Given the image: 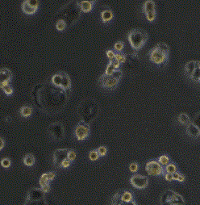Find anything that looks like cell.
I'll use <instances>...</instances> for the list:
<instances>
[{"label": "cell", "mask_w": 200, "mask_h": 205, "mask_svg": "<svg viewBox=\"0 0 200 205\" xmlns=\"http://www.w3.org/2000/svg\"><path fill=\"white\" fill-rule=\"evenodd\" d=\"M116 70V68L113 65H111V63H108V65L107 66L106 70H105V74H108V75H111V74H112L114 73L115 70Z\"/></svg>", "instance_id": "cell-37"}, {"label": "cell", "mask_w": 200, "mask_h": 205, "mask_svg": "<svg viewBox=\"0 0 200 205\" xmlns=\"http://www.w3.org/2000/svg\"><path fill=\"white\" fill-rule=\"evenodd\" d=\"M149 59L151 60L152 62H154L157 65H161V64L164 63L167 61L168 57L167 55H165L164 53L159 50L157 48L154 47L149 51Z\"/></svg>", "instance_id": "cell-12"}, {"label": "cell", "mask_w": 200, "mask_h": 205, "mask_svg": "<svg viewBox=\"0 0 200 205\" xmlns=\"http://www.w3.org/2000/svg\"><path fill=\"white\" fill-rule=\"evenodd\" d=\"M56 28L59 31H63L64 29L67 28V24H65V21L63 20H57L56 21Z\"/></svg>", "instance_id": "cell-31"}, {"label": "cell", "mask_w": 200, "mask_h": 205, "mask_svg": "<svg viewBox=\"0 0 200 205\" xmlns=\"http://www.w3.org/2000/svg\"><path fill=\"white\" fill-rule=\"evenodd\" d=\"M82 11L79 1L70 0L57 10L55 15V19L57 21H65L68 27L78 20L82 14Z\"/></svg>", "instance_id": "cell-2"}, {"label": "cell", "mask_w": 200, "mask_h": 205, "mask_svg": "<svg viewBox=\"0 0 200 205\" xmlns=\"http://www.w3.org/2000/svg\"><path fill=\"white\" fill-rule=\"evenodd\" d=\"M41 188L43 189V191H45V193L49 192V191H50V186H49V183H48V184L44 185V186H42V187H41Z\"/></svg>", "instance_id": "cell-49"}, {"label": "cell", "mask_w": 200, "mask_h": 205, "mask_svg": "<svg viewBox=\"0 0 200 205\" xmlns=\"http://www.w3.org/2000/svg\"><path fill=\"white\" fill-rule=\"evenodd\" d=\"M69 149H57L54 151L53 155V164L57 167H61V163L64 160L68 158Z\"/></svg>", "instance_id": "cell-14"}, {"label": "cell", "mask_w": 200, "mask_h": 205, "mask_svg": "<svg viewBox=\"0 0 200 205\" xmlns=\"http://www.w3.org/2000/svg\"><path fill=\"white\" fill-rule=\"evenodd\" d=\"M4 145H5V142H4V140H3V138H0V150H2L3 149V147H4Z\"/></svg>", "instance_id": "cell-51"}, {"label": "cell", "mask_w": 200, "mask_h": 205, "mask_svg": "<svg viewBox=\"0 0 200 205\" xmlns=\"http://www.w3.org/2000/svg\"><path fill=\"white\" fill-rule=\"evenodd\" d=\"M98 154H99L100 156H105L107 154V149L106 146H100V147L98 148Z\"/></svg>", "instance_id": "cell-43"}, {"label": "cell", "mask_w": 200, "mask_h": 205, "mask_svg": "<svg viewBox=\"0 0 200 205\" xmlns=\"http://www.w3.org/2000/svg\"><path fill=\"white\" fill-rule=\"evenodd\" d=\"M122 200L124 203H129L132 200H133V195L132 192L128 191H124L122 196Z\"/></svg>", "instance_id": "cell-29"}, {"label": "cell", "mask_w": 200, "mask_h": 205, "mask_svg": "<svg viewBox=\"0 0 200 205\" xmlns=\"http://www.w3.org/2000/svg\"><path fill=\"white\" fill-rule=\"evenodd\" d=\"M185 179H186V177H185V175L184 174H179V176H178V180L179 181V182H184L185 181Z\"/></svg>", "instance_id": "cell-50"}, {"label": "cell", "mask_w": 200, "mask_h": 205, "mask_svg": "<svg viewBox=\"0 0 200 205\" xmlns=\"http://www.w3.org/2000/svg\"><path fill=\"white\" fill-rule=\"evenodd\" d=\"M52 82L54 83L55 85L61 86V74L60 72L57 73V74H53V77H52Z\"/></svg>", "instance_id": "cell-30"}, {"label": "cell", "mask_w": 200, "mask_h": 205, "mask_svg": "<svg viewBox=\"0 0 200 205\" xmlns=\"http://www.w3.org/2000/svg\"><path fill=\"white\" fill-rule=\"evenodd\" d=\"M149 35L145 30L140 28L132 29L128 33V39L133 49L139 50L147 42Z\"/></svg>", "instance_id": "cell-4"}, {"label": "cell", "mask_w": 200, "mask_h": 205, "mask_svg": "<svg viewBox=\"0 0 200 205\" xmlns=\"http://www.w3.org/2000/svg\"><path fill=\"white\" fill-rule=\"evenodd\" d=\"M21 7H22L23 11L26 13V14H34L37 10V7H35L33 5H31L28 0L23 1Z\"/></svg>", "instance_id": "cell-19"}, {"label": "cell", "mask_w": 200, "mask_h": 205, "mask_svg": "<svg viewBox=\"0 0 200 205\" xmlns=\"http://www.w3.org/2000/svg\"><path fill=\"white\" fill-rule=\"evenodd\" d=\"M124 45L122 41H117L114 45V49L115 50H116L117 52H121L123 50V49H124Z\"/></svg>", "instance_id": "cell-39"}, {"label": "cell", "mask_w": 200, "mask_h": 205, "mask_svg": "<svg viewBox=\"0 0 200 205\" xmlns=\"http://www.w3.org/2000/svg\"><path fill=\"white\" fill-rule=\"evenodd\" d=\"M48 130L50 135L55 140L60 141L64 137V134H65L64 127L62 124L60 122H54L51 124L48 128Z\"/></svg>", "instance_id": "cell-11"}, {"label": "cell", "mask_w": 200, "mask_h": 205, "mask_svg": "<svg viewBox=\"0 0 200 205\" xmlns=\"http://www.w3.org/2000/svg\"><path fill=\"white\" fill-rule=\"evenodd\" d=\"M113 11H111V9H110L109 7H107V8L103 9V10L101 11V18H102V22L107 23L110 21L111 20H112L113 18Z\"/></svg>", "instance_id": "cell-20"}, {"label": "cell", "mask_w": 200, "mask_h": 205, "mask_svg": "<svg viewBox=\"0 0 200 205\" xmlns=\"http://www.w3.org/2000/svg\"><path fill=\"white\" fill-rule=\"evenodd\" d=\"M158 162H159L162 166H166V165L169 164V162H170V158H168L166 155H161V156L158 158Z\"/></svg>", "instance_id": "cell-35"}, {"label": "cell", "mask_w": 200, "mask_h": 205, "mask_svg": "<svg viewBox=\"0 0 200 205\" xmlns=\"http://www.w3.org/2000/svg\"><path fill=\"white\" fill-rule=\"evenodd\" d=\"M128 204H134V205H135V204H137V202H135V201L132 200V201H131V202H130V203H128Z\"/></svg>", "instance_id": "cell-53"}, {"label": "cell", "mask_w": 200, "mask_h": 205, "mask_svg": "<svg viewBox=\"0 0 200 205\" xmlns=\"http://www.w3.org/2000/svg\"><path fill=\"white\" fill-rule=\"evenodd\" d=\"M24 163L28 166H32L35 163V157L33 156L32 154H26L23 159Z\"/></svg>", "instance_id": "cell-25"}, {"label": "cell", "mask_w": 200, "mask_h": 205, "mask_svg": "<svg viewBox=\"0 0 200 205\" xmlns=\"http://www.w3.org/2000/svg\"><path fill=\"white\" fill-rule=\"evenodd\" d=\"M160 203L164 205H182L185 203L183 197L172 190L164 191L160 198Z\"/></svg>", "instance_id": "cell-7"}, {"label": "cell", "mask_w": 200, "mask_h": 205, "mask_svg": "<svg viewBox=\"0 0 200 205\" xmlns=\"http://www.w3.org/2000/svg\"><path fill=\"white\" fill-rule=\"evenodd\" d=\"M139 168V166L137 164V162H132L130 165H129V170L132 171V172H137Z\"/></svg>", "instance_id": "cell-44"}, {"label": "cell", "mask_w": 200, "mask_h": 205, "mask_svg": "<svg viewBox=\"0 0 200 205\" xmlns=\"http://www.w3.org/2000/svg\"><path fill=\"white\" fill-rule=\"evenodd\" d=\"M123 75L122 70L116 69L115 70L114 73L111 75L106 74L104 73L103 74L100 76L99 79H98V82L102 87L105 88H114L118 85L119 81Z\"/></svg>", "instance_id": "cell-6"}, {"label": "cell", "mask_w": 200, "mask_h": 205, "mask_svg": "<svg viewBox=\"0 0 200 205\" xmlns=\"http://www.w3.org/2000/svg\"><path fill=\"white\" fill-rule=\"evenodd\" d=\"M1 165L3 167H5V168H7V167L11 166V160L8 158H2V161H1Z\"/></svg>", "instance_id": "cell-41"}, {"label": "cell", "mask_w": 200, "mask_h": 205, "mask_svg": "<svg viewBox=\"0 0 200 205\" xmlns=\"http://www.w3.org/2000/svg\"><path fill=\"white\" fill-rule=\"evenodd\" d=\"M109 63H111V65H113V66L116 68V69H118V68L120 67V62H119L118 60H117L115 58H113V59H111L110 62H109Z\"/></svg>", "instance_id": "cell-45"}, {"label": "cell", "mask_w": 200, "mask_h": 205, "mask_svg": "<svg viewBox=\"0 0 200 205\" xmlns=\"http://www.w3.org/2000/svg\"><path fill=\"white\" fill-rule=\"evenodd\" d=\"M90 130V129L89 124L83 120H81L78 122V124L76 126L74 133H75L76 137H77L78 141H82V140L86 139L89 136Z\"/></svg>", "instance_id": "cell-9"}, {"label": "cell", "mask_w": 200, "mask_h": 205, "mask_svg": "<svg viewBox=\"0 0 200 205\" xmlns=\"http://www.w3.org/2000/svg\"><path fill=\"white\" fill-rule=\"evenodd\" d=\"M115 58L120 62V63H124L126 61V54L121 52H118L117 54H115Z\"/></svg>", "instance_id": "cell-33"}, {"label": "cell", "mask_w": 200, "mask_h": 205, "mask_svg": "<svg viewBox=\"0 0 200 205\" xmlns=\"http://www.w3.org/2000/svg\"><path fill=\"white\" fill-rule=\"evenodd\" d=\"M186 75L194 81L200 83V61H190L185 65Z\"/></svg>", "instance_id": "cell-8"}, {"label": "cell", "mask_w": 200, "mask_h": 205, "mask_svg": "<svg viewBox=\"0 0 200 205\" xmlns=\"http://www.w3.org/2000/svg\"><path fill=\"white\" fill-rule=\"evenodd\" d=\"M165 179L169 182H171L172 180H174V178H173V174L171 173H167V174H165Z\"/></svg>", "instance_id": "cell-48"}, {"label": "cell", "mask_w": 200, "mask_h": 205, "mask_svg": "<svg viewBox=\"0 0 200 205\" xmlns=\"http://www.w3.org/2000/svg\"><path fill=\"white\" fill-rule=\"evenodd\" d=\"M94 2H95L94 0H82V1H79L80 7L82 8V11H85V12L91 10Z\"/></svg>", "instance_id": "cell-21"}, {"label": "cell", "mask_w": 200, "mask_h": 205, "mask_svg": "<svg viewBox=\"0 0 200 205\" xmlns=\"http://www.w3.org/2000/svg\"><path fill=\"white\" fill-rule=\"evenodd\" d=\"M178 120L179 121L180 124L185 125L189 124L191 122L189 116H188L187 114H186V113H181V114H179L178 116Z\"/></svg>", "instance_id": "cell-26"}, {"label": "cell", "mask_w": 200, "mask_h": 205, "mask_svg": "<svg viewBox=\"0 0 200 205\" xmlns=\"http://www.w3.org/2000/svg\"><path fill=\"white\" fill-rule=\"evenodd\" d=\"M32 94L38 108L48 114H54L61 111L66 104L69 97L65 89L52 82H45L36 85Z\"/></svg>", "instance_id": "cell-1"}, {"label": "cell", "mask_w": 200, "mask_h": 205, "mask_svg": "<svg viewBox=\"0 0 200 205\" xmlns=\"http://www.w3.org/2000/svg\"><path fill=\"white\" fill-rule=\"evenodd\" d=\"M106 54L107 56V58H108L110 60L115 58V54L112 50H107V51L106 52Z\"/></svg>", "instance_id": "cell-46"}, {"label": "cell", "mask_w": 200, "mask_h": 205, "mask_svg": "<svg viewBox=\"0 0 200 205\" xmlns=\"http://www.w3.org/2000/svg\"><path fill=\"white\" fill-rule=\"evenodd\" d=\"M99 105L92 98H86L80 102L77 108V112L81 120L86 123H90L98 116Z\"/></svg>", "instance_id": "cell-3"}, {"label": "cell", "mask_w": 200, "mask_h": 205, "mask_svg": "<svg viewBox=\"0 0 200 205\" xmlns=\"http://www.w3.org/2000/svg\"><path fill=\"white\" fill-rule=\"evenodd\" d=\"M145 15H146V18H147L148 20L150 21V22H152V21L154 20L156 18V15H157L156 11H149V12H146V13H145Z\"/></svg>", "instance_id": "cell-36"}, {"label": "cell", "mask_w": 200, "mask_h": 205, "mask_svg": "<svg viewBox=\"0 0 200 205\" xmlns=\"http://www.w3.org/2000/svg\"><path fill=\"white\" fill-rule=\"evenodd\" d=\"M192 123H194L196 126H198V129H200V111H198L194 117L193 121H191Z\"/></svg>", "instance_id": "cell-40"}, {"label": "cell", "mask_w": 200, "mask_h": 205, "mask_svg": "<svg viewBox=\"0 0 200 205\" xmlns=\"http://www.w3.org/2000/svg\"><path fill=\"white\" fill-rule=\"evenodd\" d=\"M25 205H45L47 204L45 200V192L43 189L33 187L30 189L27 195Z\"/></svg>", "instance_id": "cell-5"}, {"label": "cell", "mask_w": 200, "mask_h": 205, "mask_svg": "<svg viewBox=\"0 0 200 205\" xmlns=\"http://www.w3.org/2000/svg\"><path fill=\"white\" fill-rule=\"evenodd\" d=\"M156 48L161 50L162 53L165 54V55H167L169 57V54H170V47H169V45L167 44L163 43V42H160V43L157 44V45L155 46Z\"/></svg>", "instance_id": "cell-27"}, {"label": "cell", "mask_w": 200, "mask_h": 205, "mask_svg": "<svg viewBox=\"0 0 200 205\" xmlns=\"http://www.w3.org/2000/svg\"><path fill=\"white\" fill-rule=\"evenodd\" d=\"M70 161L69 160V159H65V160H64L63 162H62V163H61V167H64V168H67L68 166H70Z\"/></svg>", "instance_id": "cell-47"}, {"label": "cell", "mask_w": 200, "mask_h": 205, "mask_svg": "<svg viewBox=\"0 0 200 205\" xmlns=\"http://www.w3.org/2000/svg\"><path fill=\"white\" fill-rule=\"evenodd\" d=\"M130 183L137 189H145L149 184V178L141 174H133L130 178Z\"/></svg>", "instance_id": "cell-13"}, {"label": "cell", "mask_w": 200, "mask_h": 205, "mask_svg": "<svg viewBox=\"0 0 200 205\" xmlns=\"http://www.w3.org/2000/svg\"><path fill=\"white\" fill-rule=\"evenodd\" d=\"M145 170H146L148 174L149 175H152V176H158V175L163 174L164 172L162 165L159 162L155 160L149 161L146 163Z\"/></svg>", "instance_id": "cell-10"}, {"label": "cell", "mask_w": 200, "mask_h": 205, "mask_svg": "<svg viewBox=\"0 0 200 205\" xmlns=\"http://www.w3.org/2000/svg\"><path fill=\"white\" fill-rule=\"evenodd\" d=\"M0 77H1L0 85L9 84V82L12 78V73L7 68H2L0 71Z\"/></svg>", "instance_id": "cell-16"}, {"label": "cell", "mask_w": 200, "mask_h": 205, "mask_svg": "<svg viewBox=\"0 0 200 205\" xmlns=\"http://www.w3.org/2000/svg\"><path fill=\"white\" fill-rule=\"evenodd\" d=\"M1 88L2 89V90H3L7 94H11L13 93L12 87L9 84L1 85Z\"/></svg>", "instance_id": "cell-34"}, {"label": "cell", "mask_w": 200, "mask_h": 205, "mask_svg": "<svg viewBox=\"0 0 200 205\" xmlns=\"http://www.w3.org/2000/svg\"><path fill=\"white\" fill-rule=\"evenodd\" d=\"M33 107L30 106H23L20 108V114L24 117H28L32 115Z\"/></svg>", "instance_id": "cell-28"}, {"label": "cell", "mask_w": 200, "mask_h": 205, "mask_svg": "<svg viewBox=\"0 0 200 205\" xmlns=\"http://www.w3.org/2000/svg\"><path fill=\"white\" fill-rule=\"evenodd\" d=\"M55 175H56L55 172H48L43 174L41 176V178H40V180H39L40 185L42 187L44 185L48 184L50 181L53 180V178H54Z\"/></svg>", "instance_id": "cell-18"}, {"label": "cell", "mask_w": 200, "mask_h": 205, "mask_svg": "<svg viewBox=\"0 0 200 205\" xmlns=\"http://www.w3.org/2000/svg\"><path fill=\"white\" fill-rule=\"evenodd\" d=\"M144 12H149L156 11V4L153 0H146L143 4Z\"/></svg>", "instance_id": "cell-24"}, {"label": "cell", "mask_w": 200, "mask_h": 205, "mask_svg": "<svg viewBox=\"0 0 200 205\" xmlns=\"http://www.w3.org/2000/svg\"><path fill=\"white\" fill-rule=\"evenodd\" d=\"M76 158V152L74 150H70L68 153V159L70 162H73Z\"/></svg>", "instance_id": "cell-42"}, {"label": "cell", "mask_w": 200, "mask_h": 205, "mask_svg": "<svg viewBox=\"0 0 200 205\" xmlns=\"http://www.w3.org/2000/svg\"><path fill=\"white\" fill-rule=\"evenodd\" d=\"M99 154L97 150H93L91 151H90L89 153V158H90L91 161H96L99 158Z\"/></svg>", "instance_id": "cell-32"}, {"label": "cell", "mask_w": 200, "mask_h": 205, "mask_svg": "<svg viewBox=\"0 0 200 205\" xmlns=\"http://www.w3.org/2000/svg\"><path fill=\"white\" fill-rule=\"evenodd\" d=\"M165 170H166V172L167 173H171V174H173V173L177 171V167H176L175 165L171 163V164L166 165V166H165Z\"/></svg>", "instance_id": "cell-38"}, {"label": "cell", "mask_w": 200, "mask_h": 205, "mask_svg": "<svg viewBox=\"0 0 200 205\" xmlns=\"http://www.w3.org/2000/svg\"><path fill=\"white\" fill-rule=\"evenodd\" d=\"M60 73L61 74V86L63 89H65L66 90V92L68 93V94L70 95V91H71V81H70V77L65 72L61 71Z\"/></svg>", "instance_id": "cell-15"}, {"label": "cell", "mask_w": 200, "mask_h": 205, "mask_svg": "<svg viewBox=\"0 0 200 205\" xmlns=\"http://www.w3.org/2000/svg\"><path fill=\"white\" fill-rule=\"evenodd\" d=\"M139 62V58L136 54H126V61L124 63H127L129 66H135Z\"/></svg>", "instance_id": "cell-22"}, {"label": "cell", "mask_w": 200, "mask_h": 205, "mask_svg": "<svg viewBox=\"0 0 200 205\" xmlns=\"http://www.w3.org/2000/svg\"><path fill=\"white\" fill-rule=\"evenodd\" d=\"M186 133L193 138H198L200 137V129L198 126H196L194 123L190 122L186 126Z\"/></svg>", "instance_id": "cell-17"}, {"label": "cell", "mask_w": 200, "mask_h": 205, "mask_svg": "<svg viewBox=\"0 0 200 205\" xmlns=\"http://www.w3.org/2000/svg\"><path fill=\"white\" fill-rule=\"evenodd\" d=\"M124 190H120V191H117L115 194L114 195V196L112 197V199H111V204L113 205H121L124 204L122 200V196L123 194H124Z\"/></svg>", "instance_id": "cell-23"}, {"label": "cell", "mask_w": 200, "mask_h": 205, "mask_svg": "<svg viewBox=\"0 0 200 205\" xmlns=\"http://www.w3.org/2000/svg\"><path fill=\"white\" fill-rule=\"evenodd\" d=\"M179 174H180L179 173H178L177 171L174 173H173V178H174V180H178Z\"/></svg>", "instance_id": "cell-52"}]
</instances>
